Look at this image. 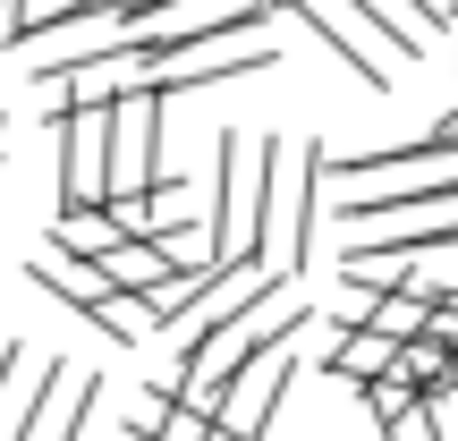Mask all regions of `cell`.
I'll use <instances>...</instances> for the list:
<instances>
[{
    "instance_id": "cell-3",
    "label": "cell",
    "mask_w": 458,
    "mask_h": 441,
    "mask_svg": "<svg viewBox=\"0 0 458 441\" xmlns=\"http://www.w3.org/2000/svg\"><path fill=\"white\" fill-rule=\"evenodd\" d=\"M51 145H60V204H111V102L51 111Z\"/></svg>"
},
{
    "instance_id": "cell-5",
    "label": "cell",
    "mask_w": 458,
    "mask_h": 441,
    "mask_svg": "<svg viewBox=\"0 0 458 441\" xmlns=\"http://www.w3.org/2000/svg\"><path fill=\"white\" fill-rule=\"evenodd\" d=\"M399 365L416 374V391H442V382H458V340H442V331H416V340H399Z\"/></svg>"
},
{
    "instance_id": "cell-4",
    "label": "cell",
    "mask_w": 458,
    "mask_h": 441,
    "mask_svg": "<svg viewBox=\"0 0 458 441\" xmlns=\"http://www.w3.org/2000/svg\"><path fill=\"white\" fill-rule=\"evenodd\" d=\"M391 365H399V340H391L382 323H357V331H340V348L323 357V374H331V382H357V391H365V382L391 374Z\"/></svg>"
},
{
    "instance_id": "cell-1",
    "label": "cell",
    "mask_w": 458,
    "mask_h": 441,
    "mask_svg": "<svg viewBox=\"0 0 458 441\" xmlns=\"http://www.w3.org/2000/svg\"><path fill=\"white\" fill-rule=\"evenodd\" d=\"M331 179L323 145H289V136H263V263L280 272H306L314 255V187Z\"/></svg>"
},
{
    "instance_id": "cell-8",
    "label": "cell",
    "mask_w": 458,
    "mask_h": 441,
    "mask_svg": "<svg viewBox=\"0 0 458 441\" xmlns=\"http://www.w3.org/2000/svg\"><path fill=\"white\" fill-rule=\"evenodd\" d=\"M450 34H458V9H450Z\"/></svg>"
},
{
    "instance_id": "cell-6",
    "label": "cell",
    "mask_w": 458,
    "mask_h": 441,
    "mask_svg": "<svg viewBox=\"0 0 458 441\" xmlns=\"http://www.w3.org/2000/svg\"><path fill=\"white\" fill-rule=\"evenodd\" d=\"M94 399H102V382H94V374H77V391H68V416L51 425V441H85V416H94Z\"/></svg>"
},
{
    "instance_id": "cell-7",
    "label": "cell",
    "mask_w": 458,
    "mask_h": 441,
    "mask_svg": "<svg viewBox=\"0 0 458 441\" xmlns=\"http://www.w3.org/2000/svg\"><path fill=\"white\" fill-rule=\"evenodd\" d=\"M442 128H458V111H450V119H442Z\"/></svg>"
},
{
    "instance_id": "cell-2",
    "label": "cell",
    "mask_w": 458,
    "mask_h": 441,
    "mask_svg": "<svg viewBox=\"0 0 458 441\" xmlns=\"http://www.w3.org/2000/svg\"><path fill=\"white\" fill-rule=\"evenodd\" d=\"M26 280H34V289H51L60 306H77L85 323H94L102 340H119V348L153 331V314L136 306V289H128V280H119V272H111L102 255H77V246H60V238H51L43 255L26 263Z\"/></svg>"
}]
</instances>
